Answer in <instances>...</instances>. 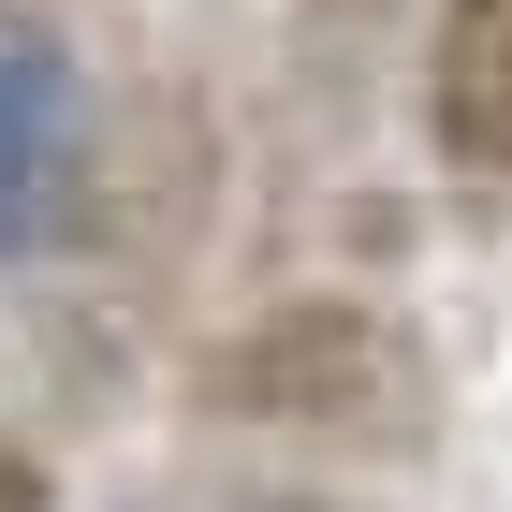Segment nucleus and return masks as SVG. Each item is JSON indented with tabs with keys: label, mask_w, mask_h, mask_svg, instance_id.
I'll use <instances>...</instances> for the list:
<instances>
[{
	"label": "nucleus",
	"mask_w": 512,
	"mask_h": 512,
	"mask_svg": "<svg viewBox=\"0 0 512 512\" xmlns=\"http://www.w3.org/2000/svg\"><path fill=\"white\" fill-rule=\"evenodd\" d=\"M425 132L454 176L512 191V0H439V44H425Z\"/></svg>",
	"instance_id": "3"
},
{
	"label": "nucleus",
	"mask_w": 512,
	"mask_h": 512,
	"mask_svg": "<svg viewBox=\"0 0 512 512\" xmlns=\"http://www.w3.org/2000/svg\"><path fill=\"white\" fill-rule=\"evenodd\" d=\"M293 15H308V44H322V59H337V44H352V30H381L395 0H293Z\"/></svg>",
	"instance_id": "5"
},
{
	"label": "nucleus",
	"mask_w": 512,
	"mask_h": 512,
	"mask_svg": "<svg viewBox=\"0 0 512 512\" xmlns=\"http://www.w3.org/2000/svg\"><path fill=\"white\" fill-rule=\"evenodd\" d=\"M15 15H30V0H15Z\"/></svg>",
	"instance_id": "6"
},
{
	"label": "nucleus",
	"mask_w": 512,
	"mask_h": 512,
	"mask_svg": "<svg viewBox=\"0 0 512 512\" xmlns=\"http://www.w3.org/2000/svg\"><path fill=\"white\" fill-rule=\"evenodd\" d=\"M74 191H88V88H74V59L59 44H0V264L59 249Z\"/></svg>",
	"instance_id": "2"
},
{
	"label": "nucleus",
	"mask_w": 512,
	"mask_h": 512,
	"mask_svg": "<svg viewBox=\"0 0 512 512\" xmlns=\"http://www.w3.org/2000/svg\"><path fill=\"white\" fill-rule=\"evenodd\" d=\"M191 410L205 425H278V439H410L425 425V352L352 293H293L191 366Z\"/></svg>",
	"instance_id": "1"
},
{
	"label": "nucleus",
	"mask_w": 512,
	"mask_h": 512,
	"mask_svg": "<svg viewBox=\"0 0 512 512\" xmlns=\"http://www.w3.org/2000/svg\"><path fill=\"white\" fill-rule=\"evenodd\" d=\"M0 512H59V483H44V454L15 425H0Z\"/></svg>",
	"instance_id": "4"
}]
</instances>
